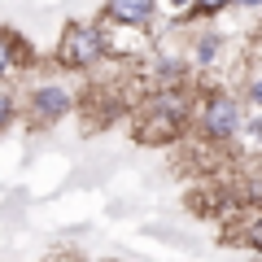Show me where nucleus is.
I'll return each mask as SVG.
<instances>
[{
	"label": "nucleus",
	"mask_w": 262,
	"mask_h": 262,
	"mask_svg": "<svg viewBox=\"0 0 262 262\" xmlns=\"http://www.w3.org/2000/svg\"><path fill=\"white\" fill-rule=\"evenodd\" d=\"M196 127L206 131V140H214V144L236 140L241 127H245V114H241V105H236V96L210 92L206 101H201V110H196Z\"/></svg>",
	"instance_id": "7ed1b4c3"
},
{
	"label": "nucleus",
	"mask_w": 262,
	"mask_h": 262,
	"mask_svg": "<svg viewBox=\"0 0 262 262\" xmlns=\"http://www.w3.org/2000/svg\"><path fill=\"white\" fill-rule=\"evenodd\" d=\"M149 75H153L158 88H184L188 66H184V57H158V61L149 66Z\"/></svg>",
	"instance_id": "423d86ee"
},
{
	"label": "nucleus",
	"mask_w": 262,
	"mask_h": 262,
	"mask_svg": "<svg viewBox=\"0 0 262 262\" xmlns=\"http://www.w3.org/2000/svg\"><path fill=\"white\" fill-rule=\"evenodd\" d=\"M70 110H75V96H70V88H61V83H35L31 96H27V114L39 122V127L61 122Z\"/></svg>",
	"instance_id": "20e7f679"
},
{
	"label": "nucleus",
	"mask_w": 262,
	"mask_h": 262,
	"mask_svg": "<svg viewBox=\"0 0 262 262\" xmlns=\"http://www.w3.org/2000/svg\"><path fill=\"white\" fill-rule=\"evenodd\" d=\"M162 0H105V22L114 27H127V31H149L158 22Z\"/></svg>",
	"instance_id": "39448f33"
},
{
	"label": "nucleus",
	"mask_w": 262,
	"mask_h": 262,
	"mask_svg": "<svg viewBox=\"0 0 262 262\" xmlns=\"http://www.w3.org/2000/svg\"><path fill=\"white\" fill-rule=\"evenodd\" d=\"M241 241L262 253V210H245L241 214Z\"/></svg>",
	"instance_id": "1a4fd4ad"
},
{
	"label": "nucleus",
	"mask_w": 262,
	"mask_h": 262,
	"mask_svg": "<svg viewBox=\"0 0 262 262\" xmlns=\"http://www.w3.org/2000/svg\"><path fill=\"white\" fill-rule=\"evenodd\" d=\"M13 118H18V101H13V92H9V88H0V131L9 127Z\"/></svg>",
	"instance_id": "9d476101"
},
{
	"label": "nucleus",
	"mask_w": 262,
	"mask_h": 262,
	"mask_svg": "<svg viewBox=\"0 0 262 262\" xmlns=\"http://www.w3.org/2000/svg\"><path fill=\"white\" fill-rule=\"evenodd\" d=\"M249 101H253V105H262V75H258V79H249Z\"/></svg>",
	"instance_id": "f8f14e48"
},
{
	"label": "nucleus",
	"mask_w": 262,
	"mask_h": 262,
	"mask_svg": "<svg viewBox=\"0 0 262 262\" xmlns=\"http://www.w3.org/2000/svg\"><path fill=\"white\" fill-rule=\"evenodd\" d=\"M236 9H262V0H232Z\"/></svg>",
	"instance_id": "4468645a"
},
{
	"label": "nucleus",
	"mask_w": 262,
	"mask_h": 262,
	"mask_svg": "<svg viewBox=\"0 0 262 262\" xmlns=\"http://www.w3.org/2000/svg\"><path fill=\"white\" fill-rule=\"evenodd\" d=\"M188 118H192V101H188L184 88H158V92L140 105V127H136V136L166 144L188 127Z\"/></svg>",
	"instance_id": "f257e3e1"
},
{
	"label": "nucleus",
	"mask_w": 262,
	"mask_h": 262,
	"mask_svg": "<svg viewBox=\"0 0 262 262\" xmlns=\"http://www.w3.org/2000/svg\"><path fill=\"white\" fill-rule=\"evenodd\" d=\"M18 66H22V44H18L13 35H5V31H0V79H9Z\"/></svg>",
	"instance_id": "6e6552de"
},
{
	"label": "nucleus",
	"mask_w": 262,
	"mask_h": 262,
	"mask_svg": "<svg viewBox=\"0 0 262 262\" xmlns=\"http://www.w3.org/2000/svg\"><path fill=\"white\" fill-rule=\"evenodd\" d=\"M192 9L201 13V18H214V13L232 9V0H192Z\"/></svg>",
	"instance_id": "9b49d317"
},
{
	"label": "nucleus",
	"mask_w": 262,
	"mask_h": 262,
	"mask_svg": "<svg viewBox=\"0 0 262 262\" xmlns=\"http://www.w3.org/2000/svg\"><path fill=\"white\" fill-rule=\"evenodd\" d=\"M162 5H166V9H170V13H184V9H188V5H192V0H162Z\"/></svg>",
	"instance_id": "ddd939ff"
},
{
	"label": "nucleus",
	"mask_w": 262,
	"mask_h": 262,
	"mask_svg": "<svg viewBox=\"0 0 262 262\" xmlns=\"http://www.w3.org/2000/svg\"><path fill=\"white\" fill-rule=\"evenodd\" d=\"M110 57V35L96 22H70L57 39V61L66 70H92Z\"/></svg>",
	"instance_id": "f03ea898"
},
{
	"label": "nucleus",
	"mask_w": 262,
	"mask_h": 262,
	"mask_svg": "<svg viewBox=\"0 0 262 262\" xmlns=\"http://www.w3.org/2000/svg\"><path fill=\"white\" fill-rule=\"evenodd\" d=\"M219 53H223V39L210 35V31L192 39V66H214V57H219Z\"/></svg>",
	"instance_id": "0eeeda50"
}]
</instances>
